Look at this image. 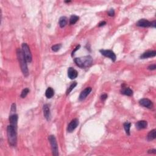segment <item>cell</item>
<instances>
[{
	"label": "cell",
	"mask_w": 156,
	"mask_h": 156,
	"mask_svg": "<svg viewBox=\"0 0 156 156\" xmlns=\"http://www.w3.org/2000/svg\"><path fill=\"white\" fill-rule=\"evenodd\" d=\"M107 98V94H103L101 96V99L103 101L106 100Z\"/></svg>",
	"instance_id": "83f0119b"
},
{
	"label": "cell",
	"mask_w": 156,
	"mask_h": 156,
	"mask_svg": "<svg viewBox=\"0 0 156 156\" xmlns=\"http://www.w3.org/2000/svg\"><path fill=\"white\" fill-rule=\"evenodd\" d=\"M139 104L143 107L148 108V109H152L153 107V104L151 100L147 98L141 99L139 101Z\"/></svg>",
	"instance_id": "9c48e42d"
},
{
	"label": "cell",
	"mask_w": 156,
	"mask_h": 156,
	"mask_svg": "<svg viewBox=\"0 0 156 156\" xmlns=\"http://www.w3.org/2000/svg\"><path fill=\"white\" fill-rule=\"evenodd\" d=\"M155 24H156L155 21H152V22H151V26H152V27H155Z\"/></svg>",
	"instance_id": "1f68e13d"
},
{
	"label": "cell",
	"mask_w": 156,
	"mask_h": 156,
	"mask_svg": "<svg viewBox=\"0 0 156 156\" xmlns=\"http://www.w3.org/2000/svg\"><path fill=\"white\" fill-rule=\"evenodd\" d=\"M106 21H101V22H100V23H99L98 26H99V27H101V26H103L106 25Z\"/></svg>",
	"instance_id": "f1b7e54d"
},
{
	"label": "cell",
	"mask_w": 156,
	"mask_h": 156,
	"mask_svg": "<svg viewBox=\"0 0 156 156\" xmlns=\"http://www.w3.org/2000/svg\"><path fill=\"white\" fill-rule=\"evenodd\" d=\"M78 71L72 67H70L68 70V76L70 79H74L78 77Z\"/></svg>",
	"instance_id": "7c38bea8"
},
{
	"label": "cell",
	"mask_w": 156,
	"mask_h": 156,
	"mask_svg": "<svg viewBox=\"0 0 156 156\" xmlns=\"http://www.w3.org/2000/svg\"><path fill=\"white\" fill-rule=\"evenodd\" d=\"M54 95V91L52 89L51 87H48L46 90V92H45V96L47 98L50 99L53 97Z\"/></svg>",
	"instance_id": "2e32d148"
},
{
	"label": "cell",
	"mask_w": 156,
	"mask_h": 156,
	"mask_svg": "<svg viewBox=\"0 0 156 156\" xmlns=\"http://www.w3.org/2000/svg\"><path fill=\"white\" fill-rule=\"evenodd\" d=\"M155 129H152L149 132L147 135V140L148 141H152L155 138Z\"/></svg>",
	"instance_id": "ac0fdd59"
},
{
	"label": "cell",
	"mask_w": 156,
	"mask_h": 156,
	"mask_svg": "<svg viewBox=\"0 0 156 156\" xmlns=\"http://www.w3.org/2000/svg\"><path fill=\"white\" fill-rule=\"evenodd\" d=\"M124 128L125 131H126V133L127 135H130V129H131V124L129 122H126V123H124L123 124Z\"/></svg>",
	"instance_id": "ffe728a7"
},
{
	"label": "cell",
	"mask_w": 156,
	"mask_h": 156,
	"mask_svg": "<svg viewBox=\"0 0 156 156\" xmlns=\"http://www.w3.org/2000/svg\"><path fill=\"white\" fill-rule=\"evenodd\" d=\"M16 112V104L15 103H14V104H12L11 106V114H14V113H15Z\"/></svg>",
	"instance_id": "d4e9b609"
},
{
	"label": "cell",
	"mask_w": 156,
	"mask_h": 156,
	"mask_svg": "<svg viewBox=\"0 0 156 156\" xmlns=\"http://www.w3.org/2000/svg\"><path fill=\"white\" fill-rule=\"evenodd\" d=\"M79 19V17L78 16L75 15H71L70 18V24H71V25L74 24L78 21Z\"/></svg>",
	"instance_id": "44dd1931"
},
{
	"label": "cell",
	"mask_w": 156,
	"mask_h": 156,
	"mask_svg": "<svg viewBox=\"0 0 156 156\" xmlns=\"http://www.w3.org/2000/svg\"><path fill=\"white\" fill-rule=\"evenodd\" d=\"M148 126V123L145 120H141L138 121L135 124V127L138 130H141V129H145Z\"/></svg>",
	"instance_id": "9a60e30c"
},
{
	"label": "cell",
	"mask_w": 156,
	"mask_h": 156,
	"mask_svg": "<svg viewBox=\"0 0 156 156\" xmlns=\"http://www.w3.org/2000/svg\"><path fill=\"white\" fill-rule=\"evenodd\" d=\"M29 92V88H24V89H23V91H21L20 97H21V98H24L27 95V94H28Z\"/></svg>",
	"instance_id": "603a6c76"
},
{
	"label": "cell",
	"mask_w": 156,
	"mask_h": 156,
	"mask_svg": "<svg viewBox=\"0 0 156 156\" xmlns=\"http://www.w3.org/2000/svg\"><path fill=\"white\" fill-rule=\"evenodd\" d=\"M77 85V82H73L72 84H71L70 85V86L69 87H68V89H67V95H69L70 93V92L71 91H72L73 90V88H74V87H76V86Z\"/></svg>",
	"instance_id": "7402d4cb"
},
{
	"label": "cell",
	"mask_w": 156,
	"mask_h": 156,
	"mask_svg": "<svg viewBox=\"0 0 156 156\" xmlns=\"http://www.w3.org/2000/svg\"><path fill=\"white\" fill-rule=\"evenodd\" d=\"M68 23V19L66 17H62L59 19V24L60 27H64Z\"/></svg>",
	"instance_id": "e0dca14e"
},
{
	"label": "cell",
	"mask_w": 156,
	"mask_h": 156,
	"mask_svg": "<svg viewBox=\"0 0 156 156\" xmlns=\"http://www.w3.org/2000/svg\"><path fill=\"white\" fill-rule=\"evenodd\" d=\"M77 66L80 68H85L91 66L93 64V58L90 56H86L81 57H77L74 59Z\"/></svg>",
	"instance_id": "7a4b0ae2"
},
{
	"label": "cell",
	"mask_w": 156,
	"mask_h": 156,
	"mask_svg": "<svg viewBox=\"0 0 156 156\" xmlns=\"http://www.w3.org/2000/svg\"><path fill=\"white\" fill-rule=\"evenodd\" d=\"M156 51H148L144 52L142 55H141L140 59H148L149 57H152L155 56Z\"/></svg>",
	"instance_id": "5bb4252c"
},
{
	"label": "cell",
	"mask_w": 156,
	"mask_h": 156,
	"mask_svg": "<svg viewBox=\"0 0 156 156\" xmlns=\"http://www.w3.org/2000/svg\"><path fill=\"white\" fill-rule=\"evenodd\" d=\"M136 25L139 26V27H148L151 26V22H150L148 20H146V19H140V20H138L137 22Z\"/></svg>",
	"instance_id": "8fae6325"
},
{
	"label": "cell",
	"mask_w": 156,
	"mask_h": 156,
	"mask_svg": "<svg viewBox=\"0 0 156 156\" xmlns=\"http://www.w3.org/2000/svg\"><path fill=\"white\" fill-rule=\"evenodd\" d=\"M49 141L51 146V150L52 152V155L55 156L59 155V149H58V146L57 143V141L54 135H49Z\"/></svg>",
	"instance_id": "277c9868"
},
{
	"label": "cell",
	"mask_w": 156,
	"mask_h": 156,
	"mask_svg": "<svg viewBox=\"0 0 156 156\" xmlns=\"http://www.w3.org/2000/svg\"><path fill=\"white\" fill-rule=\"evenodd\" d=\"M100 52L104 56L110 58L113 62H115L116 60V55H115L114 52L112 51V50H109V49H100Z\"/></svg>",
	"instance_id": "8992f818"
},
{
	"label": "cell",
	"mask_w": 156,
	"mask_h": 156,
	"mask_svg": "<svg viewBox=\"0 0 156 156\" xmlns=\"http://www.w3.org/2000/svg\"><path fill=\"white\" fill-rule=\"evenodd\" d=\"M91 90H92V89H91V87H87V88H85L83 91H82V92L80 94L79 97V100L80 101H84L86 98H87V96L91 93Z\"/></svg>",
	"instance_id": "ba28073f"
},
{
	"label": "cell",
	"mask_w": 156,
	"mask_h": 156,
	"mask_svg": "<svg viewBox=\"0 0 156 156\" xmlns=\"http://www.w3.org/2000/svg\"><path fill=\"white\" fill-rule=\"evenodd\" d=\"M79 125V120L78 119H74L69 123L67 127V131L68 132H72Z\"/></svg>",
	"instance_id": "52a82bcc"
},
{
	"label": "cell",
	"mask_w": 156,
	"mask_h": 156,
	"mask_svg": "<svg viewBox=\"0 0 156 156\" xmlns=\"http://www.w3.org/2000/svg\"><path fill=\"white\" fill-rule=\"evenodd\" d=\"M108 14H109V16H110V17H113V16H114L115 15V11L113 9H110L108 12Z\"/></svg>",
	"instance_id": "484cf974"
},
{
	"label": "cell",
	"mask_w": 156,
	"mask_h": 156,
	"mask_svg": "<svg viewBox=\"0 0 156 156\" xmlns=\"http://www.w3.org/2000/svg\"><path fill=\"white\" fill-rule=\"evenodd\" d=\"M43 115L47 121L50 120L51 117V113H50V109H49V106L48 104H45L43 107Z\"/></svg>",
	"instance_id": "4fadbf2b"
},
{
	"label": "cell",
	"mask_w": 156,
	"mask_h": 156,
	"mask_svg": "<svg viewBox=\"0 0 156 156\" xmlns=\"http://www.w3.org/2000/svg\"><path fill=\"white\" fill-rule=\"evenodd\" d=\"M7 135L9 145L12 146H15L17 141V129L10 124L7 128Z\"/></svg>",
	"instance_id": "3957f363"
},
{
	"label": "cell",
	"mask_w": 156,
	"mask_h": 156,
	"mask_svg": "<svg viewBox=\"0 0 156 156\" xmlns=\"http://www.w3.org/2000/svg\"><path fill=\"white\" fill-rule=\"evenodd\" d=\"M17 56L23 75H24V76L27 77L29 74L28 68H27V64H26L27 61H26L25 57H24V54H23L22 49L19 48L17 49Z\"/></svg>",
	"instance_id": "6da1fadb"
},
{
	"label": "cell",
	"mask_w": 156,
	"mask_h": 156,
	"mask_svg": "<svg viewBox=\"0 0 156 156\" xmlns=\"http://www.w3.org/2000/svg\"><path fill=\"white\" fill-rule=\"evenodd\" d=\"M80 48V45H78V46H77V47L75 49H74V50L72 52V53H71V56H74V52H75L77 50H78V49H79V48Z\"/></svg>",
	"instance_id": "f546056e"
},
{
	"label": "cell",
	"mask_w": 156,
	"mask_h": 156,
	"mask_svg": "<svg viewBox=\"0 0 156 156\" xmlns=\"http://www.w3.org/2000/svg\"><path fill=\"white\" fill-rule=\"evenodd\" d=\"M22 51L24 57H25L26 60L27 62H31L32 60H33V57H32V54L30 52L29 47L26 43H23L22 46Z\"/></svg>",
	"instance_id": "5b68a950"
},
{
	"label": "cell",
	"mask_w": 156,
	"mask_h": 156,
	"mask_svg": "<svg viewBox=\"0 0 156 156\" xmlns=\"http://www.w3.org/2000/svg\"><path fill=\"white\" fill-rule=\"evenodd\" d=\"M61 47H62V45L61 44H56L53 45L51 47V49L54 52H57L61 48Z\"/></svg>",
	"instance_id": "cb8c5ba5"
},
{
	"label": "cell",
	"mask_w": 156,
	"mask_h": 156,
	"mask_svg": "<svg viewBox=\"0 0 156 156\" xmlns=\"http://www.w3.org/2000/svg\"><path fill=\"white\" fill-rule=\"evenodd\" d=\"M121 92L122 94L129 96V97H131V96H132V95H133V91H132L130 88H127V87L126 88H123Z\"/></svg>",
	"instance_id": "d6986e66"
},
{
	"label": "cell",
	"mask_w": 156,
	"mask_h": 156,
	"mask_svg": "<svg viewBox=\"0 0 156 156\" xmlns=\"http://www.w3.org/2000/svg\"><path fill=\"white\" fill-rule=\"evenodd\" d=\"M156 68V65L155 64H152V65H149L148 67V69L149 70H155Z\"/></svg>",
	"instance_id": "4316f807"
},
{
	"label": "cell",
	"mask_w": 156,
	"mask_h": 156,
	"mask_svg": "<svg viewBox=\"0 0 156 156\" xmlns=\"http://www.w3.org/2000/svg\"><path fill=\"white\" fill-rule=\"evenodd\" d=\"M18 116L16 113H14V114H11L9 116V122L11 125L14 126V128L17 129V122H18Z\"/></svg>",
	"instance_id": "30bf717a"
},
{
	"label": "cell",
	"mask_w": 156,
	"mask_h": 156,
	"mask_svg": "<svg viewBox=\"0 0 156 156\" xmlns=\"http://www.w3.org/2000/svg\"><path fill=\"white\" fill-rule=\"evenodd\" d=\"M149 153H154V154H156V150L155 149H152V150H149L148 151Z\"/></svg>",
	"instance_id": "4dcf8cb0"
}]
</instances>
